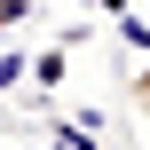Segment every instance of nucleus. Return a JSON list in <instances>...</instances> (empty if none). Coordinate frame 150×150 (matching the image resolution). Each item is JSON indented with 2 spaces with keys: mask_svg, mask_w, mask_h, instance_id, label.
I'll return each mask as SVG.
<instances>
[{
  "mask_svg": "<svg viewBox=\"0 0 150 150\" xmlns=\"http://www.w3.org/2000/svg\"><path fill=\"white\" fill-rule=\"evenodd\" d=\"M134 111H142V119H150V63H142V71H134Z\"/></svg>",
  "mask_w": 150,
  "mask_h": 150,
  "instance_id": "f03ea898",
  "label": "nucleus"
},
{
  "mask_svg": "<svg viewBox=\"0 0 150 150\" xmlns=\"http://www.w3.org/2000/svg\"><path fill=\"white\" fill-rule=\"evenodd\" d=\"M32 79H40V87H55V79H63V47H47V55L32 63Z\"/></svg>",
  "mask_w": 150,
  "mask_h": 150,
  "instance_id": "f257e3e1",
  "label": "nucleus"
},
{
  "mask_svg": "<svg viewBox=\"0 0 150 150\" xmlns=\"http://www.w3.org/2000/svg\"><path fill=\"white\" fill-rule=\"evenodd\" d=\"M24 79V55H0V87H16Z\"/></svg>",
  "mask_w": 150,
  "mask_h": 150,
  "instance_id": "7ed1b4c3",
  "label": "nucleus"
}]
</instances>
